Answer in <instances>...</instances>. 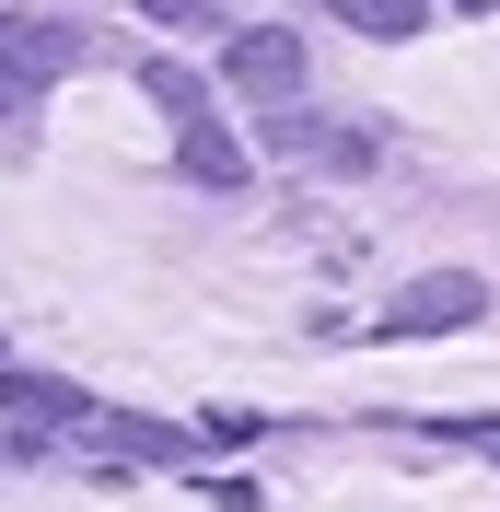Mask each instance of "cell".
<instances>
[{
    "label": "cell",
    "instance_id": "7",
    "mask_svg": "<svg viewBox=\"0 0 500 512\" xmlns=\"http://www.w3.org/2000/svg\"><path fill=\"white\" fill-rule=\"evenodd\" d=\"M466 12H500V0H466Z\"/></svg>",
    "mask_w": 500,
    "mask_h": 512
},
{
    "label": "cell",
    "instance_id": "1",
    "mask_svg": "<svg viewBox=\"0 0 500 512\" xmlns=\"http://www.w3.org/2000/svg\"><path fill=\"white\" fill-rule=\"evenodd\" d=\"M140 94L175 117V152H187V175H210V187H233L245 175V152H233V128L210 117V82L198 70H175V59H140Z\"/></svg>",
    "mask_w": 500,
    "mask_h": 512
},
{
    "label": "cell",
    "instance_id": "6",
    "mask_svg": "<svg viewBox=\"0 0 500 512\" xmlns=\"http://www.w3.org/2000/svg\"><path fill=\"white\" fill-rule=\"evenodd\" d=\"M326 24H349V35H419L431 0H326Z\"/></svg>",
    "mask_w": 500,
    "mask_h": 512
},
{
    "label": "cell",
    "instance_id": "4",
    "mask_svg": "<svg viewBox=\"0 0 500 512\" xmlns=\"http://www.w3.org/2000/svg\"><path fill=\"white\" fill-rule=\"evenodd\" d=\"M466 315H489V280H466V268H442V280H419L384 315V338H442V326H466Z\"/></svg>",
    "mask_w": 500,
    "mask_h": 512
},
{
    "label": "cell",
    "instance_id": "5",
    "mask_svg": "<svg viewBox=\"0 0 500 512\" xmlns=\"http://www.w3.org/2000/svg\"><path fill=\"white\" fill-rule=\"evenodd\" d=\"M0 419H24V443H47V419H94L70 384H35V373H12L0 384Z\"/></svg>",
    "mask_w": 500,
    "mask_h": 512
},
{
    "label": "cell",
    "instance_id": "3",
    "mask_svg": "<svg viewBox=\"0 0 500 512\" xmlns=\"http://www.w3.org/2000/svg\"><path fill=\"white\" fill-rule=\"evenodd\" d=\"M221 82L256 94V105H303V35H280V24L233 35V47H221Z\"/></svg>",
    "mask_w": 500,
    "mask_h": 512
},
{
    "label": "cell",
    "instance_id": "2",
    "mask_svg": "<svg viewBox=\"0 0 500 512\" xmlns=\"http://www.w3.org/2000/svg\"><path fill=\"white\" fill-rule=\"evenodd\" d=\"M59 59H70V24H47V12H0V117L47 94Z\"/></svg>",
    "mask_w": 500,
    "mask_h": 512
}]
</instances>
